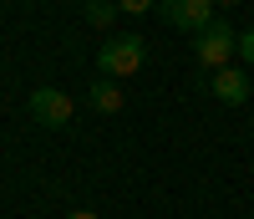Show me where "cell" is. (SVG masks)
<instances>
[{
  "instance_id": "cell-4",
  "label": "cell",
  "mask_w": 254,
  "mask_h": 219,
  "mask_svg": "<svg viewBox=\"0 0 254 219\" xmlns=\"http://www.w3.org/2000/svg\"><path fill=\"white\" fill-rule=\"evenodd\" d=\"M71 112H76V102L61 92V87H36V92H31V117L41 127H66Z\"/></svg>"
},
{
  "instance_id": "cell-5",
  "label": "cell",
  "mask_w": 254,
  "mask_h": 219,
  "mask_svg": "<svg viewBox=\"0 0 254 219\" xmlns=\"http://www.w3.org/2000/svg\"><path fill=\"white\" fill-rule=\"evenodd\" d=\"M208 92H214L224 107H239L254 87H249V77L239 72V67H224V72H214V82H208Z\"/></svg>"
},
{
  "instance_id": "cell-3",
  "label": "cell",
  "mask_w": 254,
  "mask_h": 219,
  "mask_svg": "<svg viewBox=\"0 0 254 219\" xmlns=\"http://www.w3.org/2000/svg\"><path fill=\"white\" fill-rule=\"evenodd\" d=\"M219 5H214V0H163V5H158V15L168 20V26H173V31H208V26H214V15Z\"/></svg>"
},
{
  "instance_id": "cell-1",
  "label": "cell",
  "mask_w": 254,
  "mask_h": 219,
  "mask_svg": "<svg viewBox=\"0 0 254 219\" xmlns=\"http://www.w3.org/2000/svg\"><path fill=\"white\" fill-rule=\"evenodd\" d=\"M142 56H147V41L142 36H112L107 46L97 51V77L127 82L132 72H142Z\"/></svg>"
},
{
  "instance_id": "cell-9",
  "label": "cell",
  "mask_w": 254,
  "mask_h": 219,
  "mask_svg": "<svg viewBox=\"0 0 254 219\" xmlns=\"http://www.w3.org/2000/svg\"><path fill=\"white\" fill-rule=\"evenodd\" d=\"M239 61H249V67H254V31L239 36Z\"/></svg>"
},
{
  "instance_id": "cell-7",
  "label": "cell",
  "mask_w": 254,
  "mask_h": 219,
  "mask_svg": "<svg viewBox=\"0 0 254 219\" xmlns=\"http://www.w3.org/2000/svg\"><path fill=\"white\" fill-rule=\"evenodd\" d=\"M112 15H117V0H92V5H87V20H92L97 31H107Z\"/></svg>"
},
{
  "instance_id": "cell-6",
  "label": "cell",
  "mask_w": 254,
  "mask_h": 219,
  "mask_svg": "<svg viewBox=\"0 0 254 219\" xmlns=\"http://www.w3.org/2000/svg\"><path fill=\"white\" fill-rule=\"evenodd\" d=\"M122 87L112 82V77H97L92 87H87V107H97V112H122Z\"/></svg>"
},
{
  "instance_id": "cell-10",
  "label": "cell",
  "mask_w": 254,
  "mask_h": 219,
  "mask_svg": "<svg viewBox=\"0 0 254 219\" xmlns=\"http://www.w3.org/2000/svg\"><path fill=\"white\" fill-rule=\"evenodd\" d=\"M66 219H102V214H92V209H71Z\"/></svg>"
},
{
  "instance_id": "cell-11",
  "label": "cell",
  "mask_w": 254,
  "mask_h": 219,
  "mask_svg": "<svg viewBox=\"0 0 254 219\" xmlns=\"http://www.w3.org/2000/svg\"><path fill=\"white\" fill-rule=\"evenodd\" d=\"M214 5H224V10H229V5H239V0H214Z\"/></svg>"
},
{
  "instance_id": "cell-8",
  "label": "cell",
  "mask_w": 254,
  "mask_h": 219,
  "mask_svg": "<svg viewBox=\"0 0 254 219\" xmlns=\"http://www.w3.org/2000/svg\"><path fill=\"white\" fill-rule=\"evenodd\" d=\"M117 10H127V15H142V10H158V0H117Z\"/></svg>"
},
{
  "instance_id": "cell-2",
  "label": "cell",
  "mask_w": 254,
  "mask_h": 219,
  "mask_svg": "<svg viewBox=\"0 0 254 219\" xmlns=\"http://www.w3.org/2000/svg\"><path fill=\"white\" fill-rule=\"evenodd\" d=\"M193 56H198V67H208V72H224L229 56H239V36L229 31V20H214L208 31L193 36Z\"/></svg>"
}]
</instances>
